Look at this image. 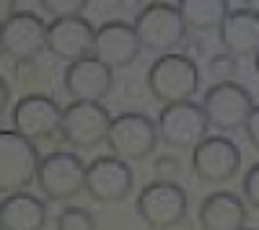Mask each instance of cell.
<instances>
[{
    "label": "cell",
    "mask_w": 259,
    "mask_h": 230,
    "mask_svg": "<svg viewBox=\"0 0 259 230\" xmlns=\"http://www.w3.org/2000/svg\"><path fill=\"white\" fill-rule=\"evenodd\" d=\"M148 91L163 106L171 103L192 101L200 91V70L197 62L189 54L171 52L163 57H156L153 65L148 68Z\"/></svg>",
    "instance_id": "6da1fadb"
},
{
    "label": "cell",
    "mask_w": 259,
    "mask_h": 230,
    "mask_svg": "<svg viewBox=\"0 0 259 230\" xmlns=\"http://www.w3.org/2000/svg\"><path fill=\"white\" fill-rule=\"evenodd\" d=\"M135 31L145 52L163 57L182 44L189 29L177 3H148L135 16Z\"/></svg>",
    "instance_id": "7a4b0ae2"
},
{
    "label": "cell",
    "mask_w": 259,
    "mask_h": 230,
    "mask_svg": "<svg viewBox=\"0 0 259 230\" xmlns=\"http://www.w3.org/2000/svg\"><path fill=\"white\" fill-rule=\"evenodd\" d=\"M85 168L80 155L73 150H52L41 155L36 186L50 202H70L80 192H85Z\"/></svg>",
    "instance_id": "3957f363"
},
{
    "label": "cell",
    "mask_w": 259,
    "mask_h": 230,
    "mask_svg": "<svg viewBox=\"0 0 259 230\" xmlns=\"http://www.w3.org/2000/svg\"><path fill=\"white\" fill-rule=\"evenodd\" d=\"M138 215L150 230L177 227L189 212V197L177 181L156 179L138 194Z\"/></svg>",
    "instance_id": "277c9868"
},
{
    "label": "cell",
    "mask_w": 259,
    "mask_h": 230,
    "mask_svg": "<svg viewBox=\"0 0 259 230\" xmlns=\"http://www.w3.org/2000/svg\"><path fill=\"white\" fill-rule=\"evenodd\" d=\"M39 163L41 158L31 140L13 130L0 132V192L6 197L26 192L29 184H36Z\"/></svg>",
    "instance_id": "5b68a950"
},
{
    "label": "cell",
    "mask_w": 259,
    "mask_h": 230,
    "mask_svg": "<svg viewBox=\"0 0 259 230\" xmlns=\"http://www.w3.org/2000/svg\"><path fill=\"white\" fill-rule=\"evenodd\" d=\"M254 96L241 83H215L202 96V109L207 114V122L218 132H233L244 130L254 111Z\"/></svg>",
    "instance_id": "8992f818"
},
{
    "label": "cell",
    "mask_w": 259,
    "mask_h": 230,
    "mask_svg": "<svg viewBox=\"0 0 259 230\" xmlns=\"http://www.w3.org/2000/svg\"><path fill=\"white\" fill-rule=\"evenodd\" d=\"M114 117L104 103H89V101H70L62 109V124L60 137L78 150H91L96 145L106 142L112 130Z\"/></svg>",
    "instance_id": "52a82bcc"
},
{
    "label": "cell",
    "mask_w": 259,
    "mask_h": 230,
    "mask_svg": "<svg viewBox=\"0 0 259 230\" xmlns=\"http://www.w3.org/2000/svg\"><path fill=\"white\" fill-rule=\"evenodd\" d=\"M158 140V124H153V119H148L140 111H122L112 122L106 148L112 155L133 163L153 155Z\"/></svg>",
    "instance_id": "ba28073f"
},
{
    "label": "cell",
    "mask_w": 259,
    "mask_h": 230,
    "mask_svg": "<svg viewBox=\"0 0 259 230\" xmlns=\"http://www.w3.org/2000/svg\"><path fill=\"white\" fill-rule=\"evenodd\" d=\"M47 29L50 24L34 11L8 13L0 26V49L13 62H31L47 52Z\"/></svg>",
    "instance_id": "9c48e42d"
},
{
    "label": "cell",
    "mask_w": 259,
    "mask_h": 230,
    "mask_svg": "<svg viewBox=\"0 0 259 230\" xmlns=\"http://www.w3.org/2000/svg\"><path fill=\"white\" fill-rule=\"evenodd\" d=\"M207 130L210 122L202 103H171L158 114V137L174 150H194L207 137Z\"/></svg>",
    "instance_id": "30bf717a"
},
{
    "label": "cell",
    "mask_w": 259,
    "mask_h": 230,
    "mask_svg": "<svg viewBox=\"0 0 259 230\" xmlns=\"http://www.w3.org/2000/svg\"><path fill=\"white\" fill-rule=\"evenodd\" d=\"M192 171L202 184H226L241 171V150L226 135H207L192 150Z\"/></svg>",
    "instance_id": "8fae6325"
},
{
    "label": "cell",
    "mask_w": 259,
    "mask_h": 230,
    "mask_svg": "<svg viewBox=\"0 0 259 230\" xmlns=\"http://www.w3.org/2000/svg\"><path fill=\"white\" fill-rule=\"evenodd\" d=\"M135 186L130 163L117 155H96L85 168V194L99 204H119Z\"/></svg>",
    "instance_id": "7c38bea8"
},
{
    "label": "cell",
    "mask_w": 259,
    "mask_h": 230,
    "mask_svg": "<svg viewBox=\"0 0 259 230\" xmlns=\"http://www.w3.org/2000/svg\"><path fill=\"white\" fill-rule=\"evenodd\" d=\"M11 122H13V132H18L21 137L31 142L50 140L52 135H60L62 109L47 93H26L13 106Z\"/></svg>",
    "instance_id": "4fadbf2b"
},
{
    "label": "cell",
    "mask_w": 259,
    "mask_h": 230,
    "mask_svg": "<svg viewBox=\"0 0 259 230\" xmlns=\"http://www.w3.org/2000/svg\"><path fill=\"white\" fill-rule=\"evenodd\" d=\"M47 52L62 62H68V65H73L78 60H85V57H94L96 29L83 16L52 21L47 29Z\"/></svg>",
    "instance_id": "5bb4252c"
},
{
    "label": "cell",
    "mask_w": 259,
    "mask_h": 230,
    "mask_svg": "<svg viewBox=\"0 0 259 230\" xmlns=\"http://www.w3.org/2000/svg\"><path fill=\"white\" fill-rule=\"evenodd\" d=\"M62 86L73 101H89V103H104L114 86V70L104 65L99 57H85L65 68Z\"/></svg>",
    "instance_id": "9a60e30c"
},
{
    "label": "cell",
    "mask_w": 259,
    "mask_h": 230,
    "mask_svg": "<svg viewBox=\"0 0 259 230\" xmlns=\"http://www.w3.org/2000/svg\"><path fill=\"white\" fill-rule=\"evenodd\" d=\"M143 47L135 31V24H127V21L112 18L104 21L96 29V52L94 57H99L104 65H109L112 70L117 68H127L140 57Z\"/></svg>",
    "instance_id": "2e32d148"
},
{
    "label": "cell",
    "mask_w": 259,
    "mask_h": 230,
    "mask_svg": "<svg viewBox=\"0 0 259 230\" xmlns=\"http://www.w3.org/2000/svg\"><path fill=\"white\" fill-rule=\"evenodd\" d=\"M218 41L226 54L244 60L259 54V11L254 8H231L223 26L218 29Z\"/></svg>",
    "instance_id": "e0dca14e"
},
{
    "label": "cell",
    "mask_w": 259,
    "mask_h": 230,
    "mask_svg": "<svg viewBox=\"0 0 259 230\" xmlns=\"http://www.w3.org/2000/svg\"><path fill=\"white\" fill-rule=\"evenodd\" d=\"M202 230H241L246 225V202L233 192H212L197 212Z\"/></svg>",
    "instance_id": "ac0fdd59"
},
{
    "label": "cell",
    "mask_w": 259,
    "mask_h": 230,
    "mask_svg": "<svg viewBox=\"0 0 259 230\" xmlns=\"http://www.w3.org/2000/svg\"><path fill=\"white\" fill-rule=\"evenodd\" d=\"M47 227V202L18 192L3 199L0 204V230H45Z\"/></svg>",
    "instance_id": "d6986e66"
},
{
    "label": "cell",
    "mask_w": 259,
    "mask_h": 230,
    "mask_svg": "<svg viewBox=\"0 0 259 230\" xmlns=\"http://www.w3.org/2000/svg\"><path fill=\"white\" fill-rule=\"evenodd\" d=\"M177 6L189 31H218L231 13V6L226 0H182Z\"/></svg>",
    "instance_id": "ffe728a7"
},
{
    "label": "cell",
    "mask_w": 259,
    "mask_h": 230,
    "mask_svg": "<svg viewBox=\"0 0 259 230\" xmlns=\"http://www.w3.org/2000/svg\"><path fill=\"white\" fill-rule=\"evenodd\" d=\"M57 230H96V220L83 207H65L55 220Z\"/></svg>",
    "instance_id": "44dd1931"
},
{
    "label": "cell",
    "mask_w": 259,
    "mask_h": 230,
    "mask_svg": "<svg viewBox=\"0 0 259 230\" xmlns=\"http://www.w3.org/2000/svg\"><path fill=\"white\" fill-rule=\"evenodd\" d=\"M236 73H239V60L226 52H218L207 60V75L215 83H233Z\"/></svg>",
    "instance_id": "7402d4cb"
},
{
    "label": "cell",
    "mask_w": 259,
    "mask_h": 230,
    "mask_svg": "<svg viewBox=\"0 0 259 230\" xmlns=\"http://www.w3.org/2000/svg\"><path fill=\"white\" fill-rule=\"evenodd\" d=\"M41 11L52 16V21L75 18V16H83L85 0H41Z\"/></svg>",
    "instance_id": "603a6c76"
},
{
    "label": "cell",
    "mask_w": 259,
    "mask_h": 230,
    "mask_svg": "<svg viewBox=\"0 0 259 230\" xmlns=\"http://www.w3.org/2000/svg\"><path fill=\"white\" fill-rule=\"evenodd\" d=\"M241 189H244V199L249 202V207H254V210L259 212V160L244 174Z\"/></svg>",
    "instance_id": "cb8c5ba5"
},
{
    "label": "cell",
    "mask_w": 259,
    "mask_h": 230,
    "mask_svg": "<svg viewBox=\"0 0 259 230\" xmlns=\"http://www.w3.org/2000/svg\"><path fill=\"white\" fill-rule=\"evenodd\" d=\"M244 132H246V140L251 142V148L259 150V103L254 106V111H251V117H249V122H246Z\"/></svg>",
    "instance_id": "d4e9b609"
},
{
    "label": "cell",
    "mask_w": 259,
    "mask_h": 230,
    "mask_svg": "<svg viewBox=\"0 0 259 230\" xmlns=\"http://www.w3.org/2000/svg\"><path fill=\"white\" fill-rule=\"evenodd\" d=\"M156 171H158V174L166 171V181H174V176L179 174V163H177L174 155H161V158L156 160Z\"/></svg>",
    "instance_id": "484cf974"
},
{
    "label": "cell",
    "mask_w": 259,
    "mask_h": 230,
    "mask_svg": "<svg viewBox=\"0 0 259 230\" xmlns=\"http://www.w3.org/2000/svg\"><path fill=\"white\" fill-rule=\"evenodd\" d=\"M0 83H3V109H8V103H11V88H8V80L6 78L0 80Z\"/></svg>",
    "instance_id": "4316f807"
},
{
    "label": "cell",
    "mask_w": 259,
    "mask_h": 230,
    "mask_svg": "<svg viewBox=\"0 0 259 230\" xmlns=\"http://www.w3.org/2000/svg\"><path fill=\"white\" fill-rule=\"evenodd\" d=\"M254 73H256V78H259V54L254 57Z\"/></svg>",
    "instance_id": "83f0119b"
},
{
    "label": "cell",
    "mask_w": 259,
    "mask_h": 230,
    "mask_svg": "<svg viewBox=\"0 0 259 230\" xmlns=\"http://www.w3.org/2000/svg\"><path fill=\"white\" fill-rule=\"evenodd\" d=\"M241 230H251V227H241Z\"/></svg>",
    "instance_id": "f1b7e54d"
}]
</instances>
